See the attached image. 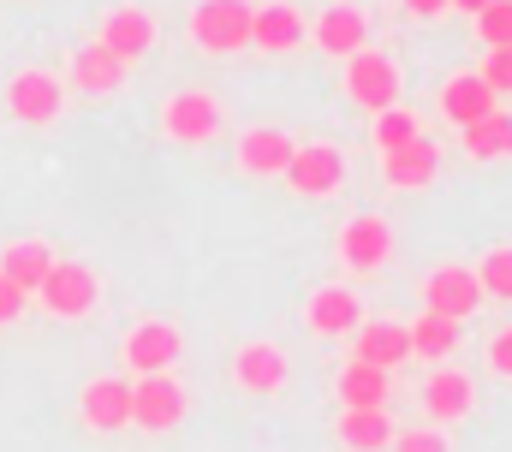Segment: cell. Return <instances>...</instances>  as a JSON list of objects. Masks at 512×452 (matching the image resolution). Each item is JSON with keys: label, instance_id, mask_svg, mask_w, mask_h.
Instances as JSON below:
<instances>
[{"label": "cell", "instance_id": "cell-33", "mask_svg": "<svg viewBox=\"0 0 512 452\" xmlns=\"http://www.w3.org/2000/svg\"><path fill=\"white\" fill-rule=\"evenodd\" d=\"M24 304H30V292H18V286L0 274V328H6V322H18V316H24Z\"/></svg>", "mask_w": 512, "mask_h": 452}, {"label": "cell", "instance_id": "cell-35", "mask_svg": "<svg viewBox=\"0 0 512 452\" xmlns=\"http://www.w3.org/2000/svg\"><path fill=\"white\" fill-rule=\"evenodd\" d=\"M405 12L411 18H435V12H447V0H405Z\"/></svg>", "mask_w": 512, "mask_h": 452}, {"label": "cell", "instance_id": "cell-36", "mask_svg": "<svg viewBox=\"0 0 512 452\" xmlns=\"http://www.w3.org/2000/svg\"><path fill=\"white\" fill-rule=\"evenodd\" d=\"M447 6H459V12H471V18H477V12H483L489 0H447Z\"/></svg>", "mask_w": 512, "mask_h": 452}, {"label": "cell", "instance_id": "cell-34", "mask_svg": "<svg viewBox=\"0 0 512 452\" xmlns=\"http://www.w3.org/2000/svg\"><path fill=\"white\" fill-rule=\"evenodd\" d=\"M489 363H495L501 375H512V328H507V334H495V339H489Z\"/></svg>", "mask_w": 512, "mask_h": 452}, {"label": "cell", "instance_id": "cell-1", "mask_svg": "<svg viewBox=\"0 0 512 452\" xmlns=\"http://www.w3.org/2000/svg\"><path fill=\"white\" fill-rule=\"evenodd\" d=\"M251 0H203L197 12H191V36H197V48H209V54H239V48H251Z\"/></svg>", "mask_w": 512, "mask_h": 452}, {"label": "cell", "instance_id": "cell-30", "mask_svg": "<svg viewBox=\"0 0 512 452\" xmlns=\"http://www.w3.org/2000/svg\"><path fill=\"white\" fill-rule=\"evenodd\" d=\"M477 286H483L489 298H512V250H489V256H483Z\"/></svg>", "mask_w": 512, "mask_h": 452}, {"label": "cell", "instance_id": "cell-6", "mask_svg": "<svg viewBox=\"0 0 512 452\" xmlns=\"http://www.w3.org/2000/svg\"><path fill=\"white\" fill-rule=\"evenodd\" d=\"M423 304H429V316L465 322V316L483 304V286H477V274H471V268H435V274H429V286H423Z\"/></svg>", "mask_w": 512, "mask_h": 452}, {"label": "cell", "instance_id": "cell-20", "mask_svg": "<svg viewBox=\"0 0 512 452\" xmlns=\"http://www.w3.org/2000/svg\"><path fill=\"white\" fill-rule=\"evenodd\" d=\"M72 84H78V90H90V96H108V90H120V84H126V60H114L102 42H90V48H78V54H72Z\"/></svg>", "mask_w": 512, "mask_h": 452}, {"label": "cell", "instance_id": "cell-4", "mask_svg": "<svg viewBox=\"0 0 512 452\" xmlns=\"http://www.w3.org/2000/svg\"><path fill=\"white\" fill-rule=\"evenodd\" d=\"M340 179H346V155L334 143H304L286 161V185L298 197H328V191H340Z\"/></svg>", "mask_w": 512, "mask_h": 452}, {"label": "cell", "instance_id": "cell-10", "mask_svg": "<svg viewBox=\"0 0 512 452\" xmlns=\"http://www.w3.org/2000/svg\"><path fill=\"white\" fill-rule=\"evenodd\" d=\"M435 173H441V149H435L429 137H411V143L387 149V161H382V179L393 191H417V185H429Z\"/></svg>", "mask_w": 512, "mask_h": 452}, {"label": "cell", "instance_id": "cell-2", "mask_svg": "<svg viewBox=\"0 0 512 452\" xmlns=\"http://www.w3.org/2000/svg\"><path fill=\"white\" fill-rule=\"evenodd\" d=\"M131 423L161 435V429H179L185 423V387L167 381V375H137L131 381Z\"/></svg>", "mask_w": 512, "mask_h": 452}, {"label": "cell", "instance_id": "cell-16", "mask_svg": "<svg viewBox=\"0 0 512 452\" xmlns=\"http://www.w3.org/2000/svg\"><path fill=\"white\" fill-rule=\"evenodd\" d=\"M471 381L459 375V369H435L429 381H423V411L435 417V423H459L465 411H471Z\"/></svg>", "mask_w": 512, "mask_h": 452}, {"label": "cell", "instance_id": "cell-8", "mask_svg": "<svg viewBox=\"0 0 512 452\" xmlns=\"http://www.w3.org/2000/svg\"><path fill=\"white\" fill-rule=\"evenodd\" d=\"M161 125H167V137H179V143H209V137L221 131V102L203 96V90H185V96L167 102Z\"/></svg>", "mask_w": 512, "mask_h": 452}, {"label": "cell", "instance_id": "cell-28", "mask_svg": "<svg viewBox=\"0 0 512 452\" xmlns=\"http://www.w3.org/2000/svg\"><path fill=\"white\" fill-rule=\"evenodd\" d=\"M411 137H423L411 108H399V102H393V108L376 113V143H382V155H387V149H399V143H411Z\"/></svg>", "mask_w": 512, "mask_h": 452}, {"label": "cell", "instance_id": "cell-13", "mask_svg": "<svg viewBox=\"0 0 512 452\" xmlns=\"http://www.w3.org/2000/svg\"><path fill=\"white\" fill-rule=\"evenodd\" d=\"M78 411H84L90 429H126L131 423V381H114V375L90 381L84 399H78Z\"/></svg>", "mask_w": 512, "mask_h": 452}, {"label": "cell", "instance_id": "cell-9", "mask_svg": "<svg viewBox=\"0 0 512 452\" xmlns=\"http://www.w3.org/2000/svg\"><path fill=\"white\" fill-rule=\"evenodd\" d=\"M179 328L173 322H143V328H131L126 339V363L137 375H167V363H179Z\"/></svg>", "mask_w": 512, "mask_h": 452}, {"label": "cell", "instance_id": "cell-22", "mask_svg": "<svg viewBox=\"0 0 512 452\" xmlns=\"http://www.w3.org/2000/svg\"><path fill=\"white\" fill-rule=\"evenodd\" d=\"M405 357H411V334H405L399 322H364V328H358V363L393 369V363H405Z\"/></svg>", "mask_w": 512, "mask_h": 452}, {"label": "cell", "instance_id": "cell-26", "mask_svg": "<svg viewBox=\"0 0 512 452\" xmlns=\"http://www.w3.org/2000/svg\"><path fill=\"white\" fill-rule=\"evenodd\" d=\"M405 334H411V357L447 363L453 345H459V322H447V316H417V328H405Z\"/></svg>", "mask_w": 512, "mask_h": 452}, {"label": "cell", "instance_id": "cell-23", "mask_svg": "<svg viewBox=\"0 0 512 452\" xmlns=\"http://www.w3.org/2000/svg\"><path fill=\"white\" fill-rule=\"evenodd\" d=\"M304 316H310V328H316V334H352V328H358V316H364V304H358L346 286H322V292L310 298V310H304Z\"/></svg>", "mask_w": 512, "mask_h": 452}, {"label": "cell", "instance_id": "cell-25", "mask_svg": "<svg viewBox=\"0 0 512 452\" xmlns=\"http://www.w3.org/2000/svg\"><path fill=\"white\" fill-rule=\"evenodd\" d=\"M340 441L352 452H387L393 447V417L387 411H340Z\"/></svg>", "mask_w": 512, "mask_h": 452}, {"label": "cell", "instance_id": "cell-19", "mask_svg": "<svg viewBox=\"0 0 512 452\" xmlns=\"http://www.w3.org/2000/svg\"><path fill=\"white\" fill-rule=\"evenodd\" d=\"M251 42L256 48H268V54H286V48H298L304 42V18L292 12V6H256L251 12Z\"/></svg>", "mask_w": 512, "mask_h": 452}, {"label": "cell", "instance_id": "cell-7", "mask_svg": "<svg viewBox=\"0 0 512 452\" xmlns=\"http://www.w3.org/2000/svg\"><path fill=\"white\" fill-rule=\"evenodd\" d=\"M60 78H48V72H18L12 84H6V108L18 113V125H54V113H60Z\"/></svg>", "mask_w": 512, "mask_h": 452}, {"label": "cell", "instance_id": "cell-5", "mask_svg": "<svg viewBox=\"0 0 512 452\" xmlns=\"http://www.w3.org/2000/svg\"><path fill=\"white\" fill-rule=\"evenodd\" d=\"M36 298H42L48 316H90V304H96V274H90L84 262H54V268L42 274Z\"/></svg>", "mask_w": 512, "mask_h": 452}, {"label": "cell", "instance_id": "cell-14", "mask_svg": "<svg viewBox=\"0 0 512 452\" xmlns=\"http://www.w3.org/2000/svg\"><path fill=\"white\" fill-rule=\"evenodd\" d=\"M364 36H370V18H364L358 6H328V12L316 18V48H322V54L352 60V54L364 48Z\"/></svg>", "mask_w": 512, "mask_h": 452}, {"label": "cell", "instance_id": "cell-27", "mask_svg": "<svg viewBox=\"0 0 512 452\" xmlns=\"http://www.w3.org/2000/svg\"><path fill=\"white\" fill-rule=\"evenodd\" d=\"M465 149L477 155V161H501L512 155V113H489V119H477V125H465Z\"/></svg>", "mask_w": 512, "mask_h": 452}, {"label": "cell", "instance_id": "cell-12", "mask_svg": "<svg viewBox=\"0 0 512 452\" xmlns=\"http://www.w3.org/2000/svg\"><path fill=\"white\" fill-rule=\"evenodd\" d=\"M149 42H155V18H149L143 6H114V12H108V24H102V48H108L114 60H137V54H149Z\"/></svg>", "mask_w": 512, "mask_h": 452}, {"label": "cell", "instance_id": "cell-17", "mask_svg": "<svg viewBox=\"0 0 512 452\" xmlns=\"http://www.w3.org/2000/svg\"><path fill=\"white\" fill-rule=\"evenodd\" d=\"M292 137L286 131H274V125H256L239 137V167L245 173H286V161H292Z\"/></svg>", "mask_w": 512, "mask_h": 452}, {"label": "cell", "instance_id": "cell-11", "mask_svg": "<svg viewBox=\"0 0 512 452\" xmlns=\"http://www.w3.org/2000/svg\"><path fill=\"white\" fill-rule=\"evenodd\" d=\"M340 256H346V268H382L387 256H393V226H387L382 215L346 221V232H340Z\"/></svg>", "mask_w": 512, "mask_h": 452}, {"label": "cell", "instance_id": "cell-15", "mask_svg": "<svg viewBox=\"0 0 512 452\" xmlns=\"http://www.w3.org/2000/svg\"><path fill=\"white\" fill-rule=\"evenodd\" d=\"M441 113H447L453 125H477V119L495 113V90H489L477 72H459V78L441 84Z\"/></svg>", "mask_w": 512, "mask_h": 452}, {"label": "cell", "instance_id": "cell-18", "mask_svg": "<svg viewBox=\"0 0 512 452\" xmlns=\"http://www.w3.org/2000/svg\"><path fill=\"white\" fill-rule=\"evenodd\" d=\"M233 375H239V387H245V393H274V387L286 381V357H280L274 345L251 339V345H239V357H233Z\"/></svg>", "mask_w": 512, "mask_h": 452}, {"label": "cell", "instance_id": "cell-32", "mask_svg": "<svg viewBox=\"0 0 512 452\" xmlns=\"http://www.w3.org/2000/svg\"><path fill=\"white\" fill-rule=\"evenodd\" d=\"M393 452H447V435H435V429H405V435H393Z\"/></svg>", "mask_w": 512, "mask_h": 452}, {"label": "cell", "instance_id": "cell-21", "mask_svg": "<svg viewBox=\"0 0 512 452\" xmlns=\"http://www.w3.org/2000/svg\"><path fill=\"white\" fill-rule=\"evenodd\" d=\"M48 268H54V250H48L42 238H18V244H6V250H0V274H6L18 292H36Z\"/></svg>", "mask_w": 512, "mask_h": 452}, {"label": "cell", "instance_id": "cell-3", "mask_svg": "<svg viewBox=\"0 0 512 452\" xmlns=\"http://www.w3.org/2000/svg\"><path fill=\"white\" fill-rule=\"evenodd\" d=\"M346 96L358 102V108L382 113L399 102V66L387 60V54H370V48H358L352 60H346Z\"/></svg>", "mask_w": 512, "mask_h": 452}, {"label": "cell", "instance_id": "cell-29", "mask_svg": "<svg viewBox=\"0 0 512 452\" xmlns=\"http://www.w3.org/2000/svg\"><path fill=\"white\" fill-rule=\"evenodd\" d=\"M477 36H483L489 48H512V0H489V6L477 12Z\"/></svg>", "mask_w": 512, "mask_h": 452}, {"label": "cell", "instance_id": "cell-24", "mask_svg": "<svg viewBox=\"0 0 512 452\" xmlns=\"http://www.w3.org/2000/svg\"><path fill=\"white\" fill-rule=\"evenodd\" d=\"M334 387H340V405H346V411H387V369L346 363Z\"/></svg>", "mask_w": 512, "mask_h": 452}, {"label": "cell", "instance_id": "cell-31", "mask_svg": "<svg viewBox=\"0 0 512 452\" xmlns=\"http://www.w3.org/2000/svg\"><path fill=\"white\" fill-rule=\"evenodd\" d=\"M477 78H483L495 96L512 90V48H489V60H483V72H477Z\"/></svg>", "mask_w": 512, "mask_h": 452}]
</instances>
